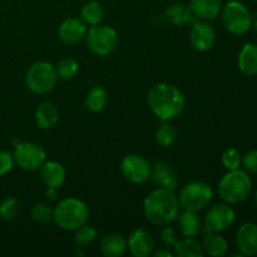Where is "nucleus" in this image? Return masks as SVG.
Listing matches in <instances>:
<instances>
[{
  "instance_id": "nucleus-27",
  "label": "nucleus",
  "mask_w": 257,
  "mask_h": 257,
  "mask_svg": "<svg viewBox=\"0 0 257 257\" xmlns=\"http://www.w3.org/2000/svg\"><path fill=\"white\" fill-rule=\"evenodd\" d=\"M107 99L108 95L104 88L100 87V85H95L87 94V98H85V107L90 112H102L104 109L105 104H107Z\"/></svg>"
},
{
  "instance_id": "nucleus-16",
  "label": "nucleus",
  "mask_w": 257,
  "mask_h": 257,
  "mask_svg": "<svg viewBox=\"0 0 257 257\" xmlns=\"http://www.w3.org/2000/svg\"><path fill=\"white\" fill-rule=\"evenodd\" d=\"M40 178L47 187L59 188L64 185L67 173L62 163L57 161H45L40 167Z\"/></svg>"
},
{
  "instance_id": "nucleus-8",
  "label": "nucleus",
  "mask_w": 257,
  "mask_h": 257,
  "mask_svg": "<svg viewBox=\"0 0 257 257\" xmlns=\"http://www.w3.org/2000/svg\"><path fill=\"white\" fill-rule=\"evenodd\" d=\"M222 22L226 29L235 35H242L252 27V17L247 8L240 2H230L222 12Z\"/></svg>"
},
{
  "instance_id": "nucleus-29",
  "label": "nucleus",
  "mask_w": 257,
  "mask_h": 257,
  "mask_svg": "<svg viewBox=\"0 0 257 257\" xmlns=\"http://www.w3.org/2000/svg\"><path fill=\"white\" fill-rule=\"evenodd\" d=\"M55 72H57L58 78L60 79H72L75 77V74L78 73L79 69V65L78 62L73 58H63L55 65Z\"/></svg>"
},
{
  "instance_id": "nucleus-26",
  "label": "nucleus",
  "mask_w": 257,
  "mask_h": 257,
  "mask_svg": "<svg viewBox=\"0 0 257 257\" xmlns=\"http://www.w3.org/2000/svg\"><path fill=\"white\" fill-rule=\"evenodd\" d=\"M82 20L88 25H99L104 18V8L97 0H90L82 8Z\"/></svg>"
},
{
  "instance_id": "nucleus-39",
  "label": "nucleus",
  "mask_w": 257,
  "mask_h": 257,
  "mask_svg": "<svg viewBox=\"0 0 257 257\" xmlns=\"http://www.w3.org/2000/svg\"><path fill=\"white\" fill-rule=\"evenodd\" d=\"M253 28H255V30H256V33H257V19L255 20V23H253Z\"/></svg>"
},
{
  "instance_id": "nucleus-36",
  "label": "nucleus",
  "mask_w": 257,
  "mask_h": 257,
  "mask_svg": "<svg viewBox=\"0 0 257 257\" xmlns=\"http://www.w3.org/2000/svg\"><path fill=\"white\" fill-rule=\"evenodd\" d=\"M242 165L246 172L257 175V150L250 151L243 156Z\"/></svg>"
},
{
  "instance_id": "nucleus-18",
  "label": "nucleus",
  "mask_w": 257,
  "mask_h": 257,
  "mask_svg": "<svg viewBox=\"0 0 257 257\" xmlns=\"http://www.w3.org/2000/svg\"><path fill=\"white\" fill-rule=\"evenodd\" d=\"M221 8L222 0H191L190 4L192 14L205 22L215 19L220 14Z\"/></svg>"
},
{
  "instance_id": "nucleus-10",
  "label": "nucleus",
  "mask_w": 257,
  "mask_h": 257,
  "mask_svg": "<svg viewBox=\"0 0 257 257\" xmlns=\"http://www.w3.org/2000/svg\"><path fill=\"white\" fill-rule=\"evenodd\" d=\"M236 213L232 207L227 205H215L206 213L203 221V230L205 232H223L233 225Z\"/></svg>"
},
{
  "instance_id": "nucleus-15",
  "label": "nucleus",
  "mask_w": 257,
  "mask_h": 257,
  "mask_svg": "<svg viewBox=\"0 0 257 257\" xmlns=\"http://www.w3.org/2000/svg\"><path fill=\"white\" fill-rule=\"evenodd\" d=\"M127 247L135 257H147L155 250V240L147 231L138 228L128 237Z\"/></svg>"
},
{
  "instance_id": "nucleus-17",
  "label": "nucleus",
  "mask_w": 257,
  "mask_h": 257,
  "mask_svg": "<svg viewBox=\"0 0 257 257\" xmlns=\"http://www.w3.org/2000/svg\"><path fill=\"white\" fill-rule=\"evenodd\" d=\"M151 177H152L153 182L161 188L175 191L178 185L177 176L166 162L156 163L152 170H151Z\"/></svg>"
},
{
  "instance_id": "nucleus-25",
  "label": "nucleus",
  "mask_w": 257,
  "mask_h": 257,
  "mask_svg": "<svg viewBox=\"0 0 257 257\" xmlns=\"http://www.w3.org/2000/svg\"><path fill=\"white\" fill-rule=\"evenodd\" d=\"M192 12L190 8L185 4H172L167 10L165 12V18L170 24L177 25H185L191 22L192 19Z\"/></svg>"
},
{
  "instance_id": "nucleus-41",
  "label": "nucleus",
  "mask_w": 257,
  "mask_h": 257,
  "mask_svg": "<svg viewBox=\"0 0 257 257\" xmlns=\"http://www.w3.org/2000/svg\"><path fill=\"white\" fill-rule=\"evenodd\" d=\"M0 222H2V218H0Z\"/></svg>"
},
{
  "instance_id": "nucleus-38",
  "label": "nucleus",
  "mask_w": 257,
  "mask_h": 257,
  "mask_svg": "<svg viewBox=\"0 0 257 257\" xmlns=\"http://www.w3.org/2000/svg\"><path fill=\"white\" fill-rule=\"evenodd\" d=\"M153 256L155 257H172L173 252L172 251L168 250V248H162V250H158L157 252L153 253Z\"/></svg>"
},
{
  "instance_id": "nucleus-7",
  "label": "nucleus",
  "mask_w": 257,
  "mask_h": 257,
  "mask_svg": "<svg viewBox=\"0 0 257 257\" xmlns=\"http://www.w3.org/2000/svg\"><path fill=\"white\" fill-rule=\"evenodd\" d=\"M212 196L213 192L207 183L195 181V182L186 185L181 190L178 201H180V206L183 210L198 212V211L207 207L208 203L212 200Z\"/></svg>"
},
{
  "instance_id": "nucleus-2",
  "label": "nucleus",
  "mask_w": 257,
  "mask_h": 257,
  "mask_svg": "<svg viewBox=\"0 0 257 257\" xmlns=\"http://www.w3.org/2000/svg\"><path fill=\"white\" fill-rule=\"evenodd\" d=\"M143 212L153 225L168 226L180 213V201L175 191L160 187L146 197Z\"/></svg>"
},
{
  "instance_id": "nucleus-12",
  "label": "nucleus",
  "mask_w": 257,
  "mask_h": 257,
  "mask_svg": "<svg viewBox=\"0 0 257 257\" xmlns=\"http://www.w3.org/2000/svg\"><path fill=\"white\" fill-rule=\"evenodd\" d=\"M191 45L198 52H207L215 45L216 33L207 22H197L192 25L190 32Z\"/></svg>"
},
{
  "instance_id": "nucleus-30",
  "label": "nucleus",
  "mask_w": 257,
  "mask_h": 257,
  "mask_svg": "<svg viewBox=\"0 0 257 257\" xmlns=\"http://www.w3.org/2000/svg\"><path fill=\"white\" fill-rule=\"evenodd\" d=\"M20 211V203L15 197H7L0 203V218L4 221H12Z\"/></svg>"
},
{
  "instance_id": "nucleus-4",
  "label": "nucleus",
  "mask_w": 257,
  "mask_h": 257,
  "mask_svg": "<svg viewBox=\"0 0 257 257\" xmlns=\"http://www.w3.org/2000/svg\"><path fill=\"white\" fill-rule=\"evenodd\" d=\"M252 190V182L245 171L240 168L228 171L218 183V195L228 205H237L248 197Z\"/></svg>"
},
{
  "instance_id": "nucleus-14",
  "label": "nucleus",
  "mask_w": 257,
  "mask_h": 257,
  "mask_svg": "<svg viewBox=\"0 0 257 257\" xmlns=\"http://www.w3.org/2000/svg\"><path fill=\"white\" fill-rule=\"evenodd\" d=\"M58 34L65 44H77L87 35V24L79 18H68L60 24Z\"/></svg>"
},
{
  "instance_id": "nucleus-34",
  "label": "nucleus",
  "mask_w": 257,
  "mask_h": 257,
  "mask_svg": "<svg viewBox=\"0 0 257 257\" xmlns=\"http://www.w3.org/2000/svg\"><path fill=\"white\" fill-rule=\"evenodd\" d=\"M14 157L8 151H0V176H5L14 167Z\"/></svg>"
},
{
  "instance_id": "nucleus-32",
  "label": "nucleus",
  "mask_w": 257,
  "mask_h": 257,
  "mask_svg": "<svg viewBox=\"0 0 257 257\" xmlns=\"http://www.w3.org/2000/svg\"><path fill=\"white\" fill-rule=\"evenodd\" d=\"M221 161H222V165L226 170L235 171L240 168L241 163H242V157L236 148H227V150L223 151Z\"/></svg>"
},
{
  "instance_id": "nucleus-22",
  "label": "nucleus",
  "mask_w": 257,
  "mask_h": 257,
  "mask_svg": "<svg viewBox=\"0 0 257 257\" xmlns=\"http://www.w3.org/2000/svg\"><path fill=\"white\" fill-rule=\"evenodd\" d=\"M238 69L246 75L257 74V45L247 43L238 54Z\"/></svg>"
},
{
  "instance_id": "nucleus-37",
  "label": "nucleus",
  "mask_w": 257,
  "mask_h": 257,
  "mask_svg": "<svg viewBox=\"0 0 257 257\" xmlns=\"http://www.w3.org/2000/svg\"><path fill=\"white\" fill-rule=\"evenodd\" d=\"M45 197L48 201H55L59 197V193H58V188H52L48 187L47 192H45Z\"/></svg>"
},
{
  "instance_id": "nucleus-11",
  "label": "nucleus",
  "mask_w": 257,
  "mask_h": 257,
  "mask_svg": "<svg viewBox=\"0 0 257 257\" xmlns=\"http://www.w3.org/2000/svg\"><path fill=\"white\" fill-rule=\"evenodd\" d=\"M150 162L140 155H127L120 162L123 177L132 183H143L151 177Z\"/></svg>"
},
{
  "instance_id": "nucleus-28",
  "label": "nucleus",
  "mask_w": 257,
  "mask_h": 257,
  "mask_svg": "<svg viewBox=\"0 0 257 257\" xmlns=\"http://www.w3.org/2000/svg\"><path fill=\"white\" fill-rule=\"evenodd\" d=\"M156 143L162 148H168L172 145H175L176 140H177V131L171 124L170 120H165L162 124L158 127L156 131Z\"/></svg>"
},
{
  "instance_id": "nucleus-13",
  "label": "nucleus",
  "mask_w": 257,
  "mask_h": 257,
  "mask_svg": "<svg viewBox=\"0 0 257 257\" xmlns=\"http://www.w3.org/2000/svg\"><path fill=\"white\" fill-rule=\"evenodd\" d=\"M236 245L241 255H257V225L246 222L240 226L236 233Z\"/></svg>"
},
{
  "instance_id": "nucleus-33",
  "label": "nucleus",
  "mask_w": 257,
  "mask_h": 257,
  "mask_svg": "<svg viewBox=\"0 0 257 257\" xmlns=\"http://www.w3.org/2000/svg\"><path fill=\"white\" fill-rule=\"evenodd\" d=\"M97 237V231L94 227L88 225L80 226L78 230H75L74 243L77 246H85L92 243Z\"/></svg>"
},
{
  "instance_id": "nucleus-20",
  "label": "nucleus",
  "mask_w": 257,
  "mask_h": 257,
  "mask_svg": "<svg viewBox=\"0 0 257 257\" xmlns=\"http://www.w3.org/2000/svg\"><path fill=\"white\" fill-rule=\"evenodd\" d=\"M59 119V112L54 103L43 102L35 110V123L42 130H50Z\"/></svg>"
},
{
  "instance_id": "nucleus-1",
  "label": "nucleus",
  "mask_w": 257,
  "mask_h": 257,
  "mask_svg": "<svg viewBox=\"0 0 257 257\" xmlns=\"http://www.w3.org/2000/svg\"><path fill=\"white\" fill-rule=\"evenodd\" d=\"M148 107L161 120H172L182 114L186 98L182 90L170 83L153 85L147 95Z\"/></svg>"
},
{
  "instance_id": "nucleus-3",
  "label": "nucleus",
  "mask_w": 257,
  "mask_h": 257,
  "mask_svg": "<svg viewBox=\"0 0 257 257\" xmlns=\"http://www.w3.org/2000/svg\"><path fill=\"white\" fill-rule=\"evenodd\" d=\"M89 217V211L83 201L68 197L60 201L54 207L53 221L64 231H75L85 225Z\"/></svg>"
},
{
  "instance_id": "nucleus-35",
  "label": "nucleus",
  "mask_w": 257,
  "mask_h": 257,
  "mask_svg": "<svg viewBox=\"0 0 257 257\" xmlns=\"http://www.w3.org/2000/svg\"><path fill=\"white\" fill-rule=\"evenodd\" d=\"M160 240L165 246H175L178 241V233L172 227H163L160 231Z\"/></svg>"
},
{
  "instance_id": "nucleus-9",
  "label": "nucleus",
  "mask_w": 257,
  "mask_h": 257,
  "mask_svg": "<svg viewBox=\"0 0 257 257\" xmlns=\"http://www.w3.org/2000/svg\"><path fill=\"white\" fill-rule=\"evenodd\" d=\"M14 162L24 171H37L47 161V153L42 146L33 142H20L15 146Z\"/></svg>"
},
{
  "instance_id": "nucleus-6",
  "label": "nucleus",
  "mask_w": 257,
  "mask_h": 257,
  "mask_svg": "<svg viewBox=\"0 0 257 257\" xmlns=\"http://www.w3.org/2000/svg\"><path fill=\"white\" fill-rule=\"evenodd\" d=\"M85 38L90 52L100 57L113 53L119 44L118 33L107 25H94L88 30Z\"/></svg>"
},
{
  "instance_id": "nucleus-21",
  "label": "nucleus",
  "mask_w": 257,
  "mask_h": 257,
  "mask_svg": "<svg viewBox=\"0 0 257 257\" xmlns=\"http://www.w3.org/2000/svg\"><path fill=\"white\" fill-rule=\"evenodd\" d=\"M127 250V240L120 233H109L100 241V252L105 257H119Z\"/></svg>"
},
{
  "instance_id": "nucleus-40",
  "label": "nucleus",
  "mask_w": 257,
  "mask_h": 257,
  "mask_svg": "<svg viewBox=\"0 0 257 257\" xmlns=\"http://www.w3.org/2000/svg\"><path fill=\"white\" fill-rule=\"evenodd\" d=\"M255 203H256V207H257V191H256V193H255Z\"/></svg>"
},
{
  "instance_id": "nucleus-23",
  "label": "nucleus",
  "mask_w": 257,
  "mask_h": 257,
  "mask_svg": "<svg viewBox=\"0 0 257 257\" xmlns=\"http://www.w3.org/2000/svg\"><path fill=\"white\" fill-rule=\"evenodd\" d=\"M205 253L212 257H221L228 251V242L220 232H206L202 240Z\"/></svg>"
},
{
  "instance_id": "nucleus-24",
  "label": "nucleus",
  "mask_w": 257,
  "mask_h": 257,
  "mask_svg": "<svg viewBox=\"0 0 257 257\" xmlns=\"http://www.w3.org/2000/svg\"><path fill=\"white\" fill-rule=\"evenodd\" d=\"M205 255L202 245L193 237H185L182 240H178L173 246V256L203 257Z\"/></svg>"
},
{
  "instance_id": "nucleus-19",
  "label": "nucleus",
  "mask_w": 257,
  "mask_h": 257,
  "mask_svg": "<svg viewBox=\"0 0 257 257\" xmlns=\"http://www.w3.org/2000/svg\"><path fill=\"white\" fill-rule=\"evenodd\" d=\"M177 225L183 237H196L202 230V221L195 211H187L177 216Z\"/></svg>"
},
{
  "instance_id": "nucleus-5",
  "label": "nucleus",
  "mask_w": 257,
  "mask_h": 257,
  "mask_svg": "<svg viewBox=\"0 0 257 257\" xmlns=\"http://www.w3.org/2000/svg\"><path fill=\"white\" fill-rule=\"evenodd\" d=\"M58 75L55 68L49 62H37L29 68L25 75V84L35 94H47L54 89Z\"/></svg>"
},
{
  "instance_id": "nucleus-31",
  "label": "nucleus",
  "mask_w": 257,
  "mask_h": 257,
  "mask_svg": "<svg viewBox=\"0 0 257 257\" xmlns=\"http://www.w3.org/2000/svg\"><path fill=\"white\" fill-rule=\"evenodd\" d=\"M53 213H54V208L49 207L45 203H38V205L33 206L30 215L35 222L45 225V223H49L50 221H53Z\"/></svg>"
}]
</instances>
